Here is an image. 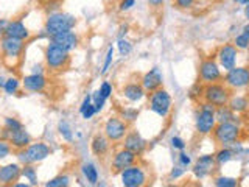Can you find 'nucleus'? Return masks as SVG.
I'll return each mask as SVG.
<instances>
[{
    "instance_id": "obj_42",
    "label": "nucleus",
    "mask_w": 249,
    "mask_h": 187,
    "mask_svg": "<svg viewBox=\"0 0 249 187\" xmlns=\"http://www.w3.org/2000/svg\"><path fill=\"white\" fill-rule=\"evenodd\" d=\"M178 166L182 167L184 170L189 168L192 166V156L189 153H185V151H181L178 154Z\"/></svg>"
},
{
    "instance_id": "obj_49",
    "label": "nucleus",
    "mask_w": 249,
    "mask_h": 187,
    "mask_svg": "<svg viewBox=\"0 0 249 187\" xmlns=\"http://www.w3.org/2000/svg\"><path fill=\"white\" fill-rule=\"evenodd\" d=\"M90 103H92V94H88V95H86V97L83 98L81 105H80V114H81V112L84 111V109L88 108Z\"/></svg>"
},
{
    "instance_id": "obj_15",
    "label": "nucleus",
    "mask_w": 249,
    "mask_h": 187,
    "mask_svg": "<svg viewBox=\"0 0 249 187\" xmlns=\"http://www.w3.org/2000/svg\"><path fill=\"white\" fill-rule=\"evenodd\" d=\"M215 167V154H201L192 166V173L196 179H204L213 173Z\"/></svg>"
},
{
    "instance_id": "obj_57",
    "label": "nucleus",
    "mask_w": 249,
    "mask_h": 187,
    "mask_svg": "<svg viewBox=\"0 0 249 187\" xmlns=\"http://www.w3.org/2000/svg\"><path fill=\"white\" fill-rule=\"evenodd\" d=\"M167 187H181V186H179V184H176V183H171V184H168Z\"/></svg>"
},
{
    "instance_id": "obj_3",
    "label": "nucleus",
    "mask_w": 249,
    "mask_h": 187,
    "mask_svg": "<svg viewBox=\"0 0 249 187\" xmlns=\"http://www.w3.org/2000/svg\"><path fill=\"white\" fill-rule=\"evenodd\" d=\"M14 153L20 166H36V164L49 158L52 154V148L44 140H36V142H31L27 148Z\"/></svg>"
},
{
    "instance_id": "obj_7",
    "label": "nucleus",
    "mask_w": 249,
    "mask_h": 187,
    "mask_svg": "<svg viewBox=\"0 0 249 187\" xmlns=\"http://www.w3.org/2000/svg\"><path fill=\"white\" fill-rule=\"evenodd\" d=\"M148 108L160 119H167L173 108V98L167 89H158L151 94H148Z\"/></svg>"
},
{
    "instance_id": "obj_54",
    "label": "nucleus",
    "mask_w": 249,
    "mask_h": 187,
    "mask_svg": "<svg viewBox=\"0 0 249 187\" xmlns=\"http://www.w3.org/2000/svg\"><path fill=\"white\" fill-rule=\"evenodd\" d=\"M5 81H6V78H3L2 75H0V89H3V86H5Z\"/></svg>"
},
{
    "instance_id": "obj_22",
    "label": "nucleus",
    "mask_w": 249,
    "mask_h": 187,
    "mask_svg": "<svg viewBox=\"0 0 249 187\" xmlns=\"http://www.w3.org/2000/svg\"><path fill=\"white\" fill-rule=\"evenodd\" d=\"M111 148H112L111 140H109L103 132H97L90 140V151L93 156H97V158H106V156L111 153Z\"/></svg>"
},
{
    "instance_id": "obj_53",
    "label": "nucleus",
    "mask_w": 249,
    "mask_h": 187,
    "mask_svg": "<svg viewBox=\"0 0 249 187\" xmlns=\"http://www.w3.org/2000/svg\"><path fill=\"white\" fill-rule=\"evenodd\" d=\"M11 187H33L30 183H22V181H18L16 184H13Z\"/></svg>"
},
{
    "instance_id": "obj_37",
    "label": "nucleus",
    "mask_w": 249,
    "mask_h": 187,
    "mask_svg": "<svg viewBox=\"0 0 249 187\" xmlns=\"http://www.w3.org/2000/svg\"><path fill=\"white\" fill-rule=\"evenodd\" d=\"M106 103H107V100H106L103 95H101L98 89L92 92V105L95 106V109H97V114L103 111L105 106H106Z\"/></svg>"
},
{
    "instance_id": "obj_40",
    "label": "nucleus",
    "mask_w": 249,
    "mask_h": 187,
    "mask_svg": "<svg viewBox=\"0 0 249 187\" xmlns=\"http://www.w3.org/2000/svg\"><path fill=\"white\" fill-rule=\"evenodd\" d=\"M13 151H14V148L11 147V144L8 142V140L0 139V161L6 159L8 156H11Z\"/></svg>"
},
{
    "instance_id": "obj_21",
    "label": "nucleus",
    "mask_w": 249,
    "mask_h": 187,
    "mask_svg": "<svg viewBox=\"0 0 249 187\" xmlns=\"http://www.w3.org/2000/svg\"><path fill=\"white\" fill-rule=\"evenodd\" d=\"M8 37H14V39H20V41H30L31 39V31L25 25V22L22 19H10L6 27V35Z\"/></svg>"
},
{
    "instance_id": "obj_32",
    "label": "nucleus",
    "mask_w": 249,
    "mask_h": 187,
    "mask_svg": "<svg viewBox=\"0 0 249 187\" xmlns=\"http://www.w3.org/2000/svg\"><path fill=\"white\" fill-rule=\"evenodd\" d=\"M22 176L27 179V181L33 186H39V178H37V170L35 166H22Z\"/></svg>"
},
{
    "instance_id": "obj_59",
    "label": "nucleus",
    "mask_w": 249,
    "mask_h": 187,
    "mask_svg": "<svg viewBox=\"0 0 249 187\" xmlns=\"http://www.w3.org/2000/svg\"><path fill=\"white\" fill-rule=\"evenodd\" d=\"M233 2H235V3H238V0H233Z\"/></svg>"
},
{
    "instance_id": "obj_44",
    "label": "nucleus",
    "mask_w": 249,
    "mask_h": 187,
    "mask_svg": "<svg viewBox=\"0 0 249 187\" xmlns=\"http://www.w3.org/2000/svg\"><path fill=\"white\" fill-rule=\"evenodd\" d=\"M170 145L173 147L175 150H179V151H184L185 147H187L185 140L182 137H179V136H173V137H171L170 139Z\"/></svg>"
},
{
    "instance_id": "obj_47",
    "label": "nucleus",
    "mask_w": 249,
    "mask_h": 187,
    "mask_svg": "<svg viewBox=\"0 0 249 187\" xmlns=\"http://www.w3.org/2000/svg\"><path fill=\"white\" fill-rule=\"evenodd\" d=\"M184 171L185 170L182 167H179V166L173 167V168H171V171H170V179H171V181H176V179L182 178L184 176Z\"/></svg>"
},
{
    "instance_id": "obj_25",
    "label": "nucleus",
    "mask_w": 249,
    "mask_h": 187,
    "mask_svg": "<svg viewBox=\"0 0 249 187\" xmlns=\"http://www.w3.org/2000/svg\"><path fill=\"white\" fill-rule=\"evenodd\" d=\"M81 173L83 178L88 181V184L90 186H97L100 181V173H98V168L93 162H84L81 166Z\"/></svg>"
},
{
    "instance_id": "obj_24",
    "label": "nucleus",
    "mask_w": 249,
    "mask_h": 187,
    "mask_svg": "<svg viewBox=\"0 0 249 187\" xmlns=\"http://www.w3.org/2000/svg\"><path fill=\"white\" fill-rule=\"evenodd\" d=\"M8 142L11 144L14 151H19V150H23V148H27L31 142H33V139H31L30 132L25 128H22L18 131H13L10 134V139H8Z\"/></svg>"
},
{
    "instance_id": "obj_34",
    "label": "nucleus",
    "mask_w": 249,
    "mask_h": 187,
    "mask_svg": "<svg viewBox=\"0 0 249 187\" xmlns=\"http://www.w3.org/2000/svg\"><path fill=\"white\" fill-rule=\"evenodd\" d=\"M215 187H238V179L233 176H226V175H218L213 179Z\"/></svg>"
},
{
    "instance_id": "obj_17",
    "label": "nucleus",
    "mask_w": 249,
    "mask_h": 187,
    "mask_svg": "<svg viewBox=\"0 0 249 187\" xmlns=\"http://www.w3.org/2000/svg\"><path fill=\"white\" fill-rule=\"evenodd\" d=\"M49 41L53 42V44H56V45H59V47H62V49L67 50L70 53V52H73V50L78 49V47H80L81 39H80V35L72 30V31H64V33L50 36Z\"/></svg>"
},
{
    "instance_id": "obj_45",
    "label": "nucleus",
    "mask_w": 249,
    "mask_h": 187,
    "mask_svg": "<svg viewBox=\"0 0 249 187\" xmlns=\"http://www.w3.org/2000/svg\"><path fill=\"white\" fill-rule=\"evenodd\" d=\"M93 115H97V109H95V106H93V105L90 103V105L81 112V117H83L84 120H90Z\"/></svg>"
},
{
    "instance_id": "obj_30",
    "label": "nucleus",
    "mask_w": 249,
    "mask_h": 187,
    "mask_svg": "<svg viewBox=\"0 0 249 187\" xmlns=\"http://www.w3.org/2000/svg\"><path fill=\"white\" fill-rule=\"evenodd\" d=\"M58 132L62 140H66V142H73V128L72 125H70L66 119H61L58 122Z\"/></svg>"
},
{
    "instance_id": "obj_13",
    "label": "nucleus",
    "mask_w": 249,
    "mask_h": 187,
    "mask_svg": "<svg viewBox=\"0 0 249 187\" xmlns=\"http://www.w3.org/2000/svg\"><path fill=\"white\" fill-rule=\"evenodd\" d=\"M139 156L136 153H132L126 148L120 147L119 150H115L112 153V158H111V170L115 171V173H120L124 168H128L131 166H134L137 162Z\"/></svg>"
},
{
    "instance_id": "obj_33",
    "label": "nucleus",
    "mask_w": 249,
    "mask_h": 187,
    "mask_svg": "<svg viewBox=\"0 0 249 187\" xmlns=\"http://www.w3.org/2000/svg\"><path fill=\"white\" fill-rule=\"evenodd\" d=\"M119 117H120V119H123L126 123H132V122L137 120L139 109L132 108V106H124V108H122L120 111H119Z\"/></svg>"
},
{
    "instance_id": "obj_16",
    "label": "nucleus",
    "mask_w": 249,
    "mask_h": 187,
    "mask_svg": "<svg viewBox=\"0 0 249 187\" xmlns=\"http://www.w3.org/2000/svg\"><path fill=\"white\" fill-rule=\"evenodd\" d=\"M122 147L132 151V153H136L137 156H140V154L145 153L148 142L137 130H129L128 134L124 136V139L122 140Z\"/></svg>"
},
{
    "instance_id": "obj_36",
    "label": "nucleus",
    "mask_w": 249,
    "mask_h": 187,
    "mask_svg": "<svg viewBox=\"0 0 249 187\" xmlns=\"http://www.w3.org/2000/svg\"><path fill=\"white\" fill-rule=\"evenodd\" d=\"M114 55H115V49H114V45H109V49L105 55V61H103V66H101V70H100V74L101 75H106L109 72V69H111L112 66V62H114Z\"/></svg>"
},
{
    "instance_id": "obj_28",
    "label": "nucleus",
    "mask_w": 249,
    "mask_h": 187,
    "mask_svg": "<svg viewBox=\"0 0 249 187\" xmlns=\"http://www.w3.org/2000/svg\"><path fill=\"white\" fill-rule=\"evenodd\" d=\"M215 154V162L216 166H224V164H228L229 161L233 159V156H235V151L232 150V147H221L220 150H218Z\"/></svg>"
},
{
    "instance_id": "obj_10",
    "label": "nucleus",
    "mask_w": 249,
    "mask_h": 187,
    "mask_svg": "<svg viewBox=\"0 0 249 187\" xmlns=\"http://www.w3.org/2000/svg\"><path fill=\"white\" fill-rule=\"evenodd\" d=\"M119 175H120L122 187H146L148 186V170L137 162L134 166L120 171Z\"/></svg>"
},
{
    "instance_id": "obj_52",
    "label": "nucleus",
    "mask_w": 249,
    "mask_h": 187,
    "mask_svg": "<svg viewBox=\"0 0 249 187\" xmlns=\"http://www.w3.org/2000/svg\"><path fill=\"white\" fill-rule=\"evenodd\" d=\"M241 33H243L245 36H248L249 37V20L245 23V25H243V28H241Z\"/></svg>"
},
{
    "instance_id": "obj_51",
    "label": "nucleus",
    "mask_w": 249,
    "mask_h": 187,
    "mask_svg": "<svg viewBox=\"0 0 249 187\" xmlns=\"http://www.w3.org/2000/svg\"><path fill=\"white\" fill-rule=\"evenodd\" d=\"M146 2L153 8V10H159V8L163 6V2H165V0H146Z\"/></svg>"
},
{
    "instance_id": "obj_29",
    "label": "nucleus",
    "mask_w": 249,
    "mask_h": 187,
    "mask_svg": "<svg viewBox=\"0 0 249 187\" xmlns=\"http://www.w3.org/2000/svg\"><path fill=\"white\" fill-rule=\"evenodd\" d=\"M72 184V178L69 173H59L56 176L50 178L49 181L44 184V187H70Z\"/></svg>"
},
{
    "instance_id": "obj_2",
    "label": "nucleus",
    "mask_w": 249,
    "mask_h": 187,
    "mask_svg": "<svg viewBox=\"0 0 249 187\" xmlns=\"http://www.w3.org/2000/svg\"><path fill=\"white\" fill-rule=\"evenodd\" d=\"M44 61H45V67L49 69L50 72L61 74V72H64L66 69H69L72 56H70V53L62 49V47L49 41V44H47L44 49Z\"/></svg>"
},
{
    "instance_id": "obj_27",
    "label": "nucleus",
    "mask_w": 249,
    "mask_h": 187,
    "mask_svg": "<svg viewBox=\"0 0 249 187\" xmlns=\"http://www.w3.org/2000/svg\"><path fill=\"white\" fill-rule=\"evenodd\" d=\"M215 115H216V122L221 123V122H237V114L232 111V109L226 105V106H220L215 109Z\"/></svg>"
},
{
    "instance_id": "obj_1",
    "label": "nucleus",
    "mask_w": 249,
    "mask_h": 187,
    "mask_svg": "<svg viewBox=\"0 0 249 187\" xmlns=\"http://www.w3.org/2000/svg\"><path fill=\"white\" fill-rule=\"evenodd\" d=\"M78 25V19L73 14H70L67 11H54L47 14L45 22H44V28L42 31L45 33L47 37L64 33V31H72Z\"/></svg>"
},
{
    "instance_id": "obj_9",
    "label": "nucleus",
    "mask_w": 249,
    "mask_h": 187,
    "mask_svg": "<svg viewBox=\"0 0 249 187\" xmlns=\"http://www.w3.org/2000/svg\"><path fill=\"white\" fill-rule=\"evenodd\" d=\"M129 123H126L119 115L107 117L103 123V134L111 140V144H122V140L129 131Z\"/></svg>"
},
{
    "instance_id": "obj_38",
    "label": "nucleus",
    "mask_w": 249,
    "mask_h": 187,
    "mask_svg": "<svg viewBox=\"0 0 249 187\" xmlns=\"http://www.w3.org/2000/svg\"><path fill=\"white\" fill-rule=\"evenodd\" d=\"M117 50H119L120 56H128V55L132 52V44L129 41H126L124 37L117 39Z\"/></svg>"
},
{
    "instance_id": "obj_43",
    "label": "nucleus",
    "mask_w": 249,
    "mask_h": 187,
    "mask_svg": "<svg viewBox=\"0 0 249 187\" xmlns=\"http://www.w3.org/2000/svg\"><path fill=\"white\" fill-rule=\"evenodd\" d=\"M61 5H62L61 0H47V2L44 3V8H45L47 14H50V13H54V11H59Z\"/></svg>"
},
{
    "instance_id": "obj_23",
    "label": "nucleus",
    "mask_w": 249,
    "mask_h": 187,
    "mask_svg": "<svg viewBox=\"0 0 249 187\" xmlns=\"http://www.w3.org/2000/svg\"><path fill=\"white\" fill-rule=\"evenodd\" d=\"M122 95L124 100H128L129 103H139V101H142L148 94L142 88L140 81H129L122 88Z\"/></svg>"
},
{
    "instance_id": "obj_46",
    "label": "nucleus",
    "mask_w": 249,
    "mask_h": 187,
    "mask_svg": "<svg viewBox=\"0 0 249 187\" xmlns=\"http://www.w3.org/2000/svg\"><path fill=\"white\" fill-rule=\"evenodd\" d=\"M175 5L179 10H190L195 5V0H175Z\"/></svg>"
},
{
    "instance_id": "obj_19",
    "label": "nucleus",
    "mask_w": 249,
    "mask_h": 187,
    "mask_svg": "<svg viewBox=\"0 0 249 187\" xmlns=\"http://www.w3.org/2000/svg\"><path fill=\"white\" fill-rule=\"evenodd\" d=\"M49 86V78L44 74H28L22 78V88L31 94H42Z\"/></svg>"
},
{
    "instance_id": "obj_18",
    "label": "nucleus",
    "mask_w": 249,
    "mask_h": 187,
    "mask_svg": "<svg viewBox=\"0 0 249 187\" xmlns=\"http://www.w3.org/2000/svg\"><path fill=\"white\" fill-rule=\"evenodd\" d=\"M22 178V166L19 162H8L0 166V186H13Z\"/></svg>"
},
{
    "instance_id": "obj_11",
    "label": "nucleus",
    "mask_w": 249,
    "mask_h": 187,
    "mask_svg": "<svg viewBox=\"0 0 249 187\" xmlns=\"http://www.w3.org/2000/svg\"><path fill=\"white\" fill-rule=\"evenodd\" d=\"M223 83L231 91H243L249 88V67L235 66L223 75Z\"/></svg>"
},
{
    "instance_id": "obj_48",
    "label": "nucleus",
    "mask_w": 249,
    "mask_h": 187,
    "mask_svg": "<svg viewBox=\"0 0 249 187\" xmlns=\"http://www.w3.org/2000/svg\"><path fill=\"white\" fill-rule=\"evenodd\" d=\"M134 5H136V0H120V3H119V11L126 13V11H129Z\"/></svg>"
},
{
    "instance_id": "obj_5",
    "label": "nucleus",
    "mask_w": 249,
    "mask_h": 187,
    "mask_svg": "<svg viewBox=\"0 0 249 187\" xmlns=\"http://www.w3.org/2000/svg\"><path fill=\"white\" fill-rule=\"evenodd\" d=\"M231 95H232V91L223 81L204 84V88H202V92H201L202 101H206V103H210V105L215 106V108H220V106H226V105H228Z\"/></svg>"
},
{
    "instance_id": "obj_14",
    "label": "nucleus",
    "mask_w": 249,
    "mask_h": 187,
    "mask_svg": "<svg viewBox=\"0 0 249 187\" xmlns=\"http://www.w3.org/2000/svg\"><path fill=\"white\" fill-rule=\"evenodd\" d=\"M237 59H238V50L233 44H223L216 52V61L220 67L224 69V72L235 67Z\"/></svg>"
},
{
    "instance_id": "obj_31",
    "label": "nucleus",
    "mask_w": 249,
    "mask_h": 187,
    "mask_svg": "<svg viewBox=\"0 0 249 187\" xmlns=\"http://www.w3.org/2000/svg\"><path fill=\"white\" fill-rule=\"evenodd\" d=\"M20 86H22V80H19L18 76H10V78H6L3 91L6 95H16V94L19 92Z\"/></svg>"
},
{
    "instance_id": "obj_4",
    "label": "nucleus",
    "mask_w": 249,
    "mask_h": 187,
    "mask_svg": "<svg viewBox=\"0 0 249 187\" xmlns=\"http://www.w3.org/2000/svg\"><path fill=\"white\" fill-rule=\"evenodd\" d=\"M215 106L210 103H202L198 105L196 114H195V128L199 136H210L213 128L216 127V115H215Z\"/></svg>"
},
{
    "instance_id": "obj_6",
    "label": "nucleus",
    "mask_w": 249,
    "mask_h": 187,
    "mask_svg": "<svg viewBox=\"0 0 249 187\" xmlns=\"http://www.w3.org/2000/svg\"><path fill=\"white\" fill-rule=\"evenodd\" d=\"M241 136V128L237 122H221L216 123L212 131L213 140L221 147H232Z\"/></svg>"
},
{
    "instance_id": "obj_58",
    "label": "nucleus",
    "mask_w": 249,
    "mask_h": 187,
    "mask_svg": "<svg viewBox=\"0 0 249 187\" xmlns=\"http://www.w3.org/2000/svg\"><path fill=\"white\" fill-rule=\"evenodd\" d=\"M97 186H98V187H106V184H105V183H100V181H98V184H97Z\"/></svg>"
},
{
    "instance_id": "obj_26",
    "label": "nucleus",
    "mask_w": 249,
    "mask_h": 187,
    "mask_svg": "<svg viewBox=\"0 0 249 187\" xmlns=\"http://www.w3.org/2000/svg\"><path fill=\"white\" fill-rule=\"evenodd\" d=\"M228 106L235 114H241V112H245L246 109L249 108V100L245 95H231Z\"/></svg>"
},
{
    "instance_id": "obj_41",
    "label": "nucleus",
    "mask_w": 249,
    "mask_h": 187,
    "mask_svg": "<svg viewBox=\"0 0 249 187\" xmlns=\"http://www.w3.org/2000/svg\"><path fill=\"white\" fill-rule=\"evenodd\" d=\"M98 91H100V94H101V95H103L106 100H109V98L112 97V94H114V86H112L111 81H103V83L100 84Z\"/></svg>"
},
{
    "instance_id": "obj_55",
    "label": "nucleus",
    "mask_w": 249,
    "mask_h": 187,
    "mask_svg": "<svg viewBox=\"0 0 249 187\" xmlns=\"http://www.w3.org/2000/svg\"><path fill=\"white\" fill-rule=\"evenodd\" d=\"M245 16H246V19L249 20V5L245 6Z\"/></svg>"
},
{
    "instance_id": "obj_50",
    "label": "nucleus",
    "mask_w": 249,
    "mask_h": 187,
    "mask_svg": "<svg viewBox=\"0 0 249 187\" xmlns=\"http://www.w3.org/2000/svg\"><path fill=\"white\" fill-rule=\"evenodd\" d=\"M8 22H10V19H0V39L5 37V35H6Z\"/></svg>"
},
{
    "instance_id": "obj_20",
    "label": "nucleus",
    "mask_w": 249,
    "mask_h": 187,
    "mask_svg": "<svg viewBox=\"0 0 249 187\" xmlns=\"http://www.w3.org/2000/svg\"><path fill=\"white\" fill-rule=\"evenodd\" d=\"M140 84H142L145 92H150V94L160 89L163 84V76L159 67H153L148 70V72H145L142 78H140Z\"/></svg>"
},
{
    "instance_id": "obj_8",
    "label": "nucleus",
    "mask_w": 249,
    "mask_h": 187,
    "mask_svg": "<svg viewBox=\"0 0 249 187\" xmlns=\"http://www.w3.org/2000/svg\"><path fill=\"white\" fill-rule=\"evenodd\" d=\"M25 41L14 37H2L0 39V55H2L3 62L8 66H14L16 62H19L23 52H25Z\"/></svg>"
},
{
    "instance_id": "obj_56",
    "label": "nucleus",
    "mask_w": 249,
    "mask_h": 187,
    "mask_svg": "<svg viewBox=\"0 0 249 187\" xmlns=\"http://www.w3.org/2000/svg\"><path fill=\"white\" fill-rule=\"evenodd\" d=\"M238 3H240V5H245V6H246V5H249V0H238Z\"/></svg>"
},
{
    "instance_id": "obj_39",
    "label": "nucleus",
    "mask_w": 249,
    "mask_h": 187,
    "mask_svg": "<svg viewBox=\"0 0 249 187\" xmlns=\"http://www.w3.org/2000/svg\"><path fill=\"white\" fill-rule=\"evenodd\" d=\"M233 45L237 47V50H248L249 49V37L245 36L243 33L237 35L235 37H233Z\"/></svg>"
},
{
    "instance_id": "obj_12",
    "label": "nucleus",
    "mask_w": 249,
    "mask_h": 187,
    "mask_svg": "<svg viewBox=\"0 0 249 187\" xmlns=\"http://www.w3.org/2000/svg\"><path fill=\"white\" fill-rule=\"evenodd\" d=\"M198 74H199V81L202 84L223 81V69L220 67V64H218V61L215 58L202 59L199 62Z\"/></svg>"
},
{
    "instance_id": "obj_35",
    "label": "nucleus",
    "mask_w": 249,
    "mask_h": 187,
    "mask_svg": "<svg viewBox=\"0 0 249 187\" xmlns=\"http://www.w3.org/2000/svg\"><path fill=\"white\" fill-rule=\"evenodd\" d=\"M2 127L6 128L10 132L25 128V127H23V123L18 119V117H13V115H6V117H3V125H2Z\"/></svg>"
}]
</instances>
